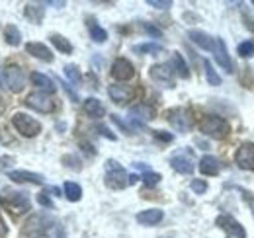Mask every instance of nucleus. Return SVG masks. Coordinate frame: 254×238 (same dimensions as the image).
Masks as SVG:
<instances>
[{
    "mask_svg": "<svg viewBox=\"0 0 254 238\" xmlns=\"http://www.w3.org/2000/svg\"><path fill=\"white\" fill-rule=\"evenodd\" d=\"M108 94L112 98V102L116 104H127L135 98V88L133 86H124V84H112L108 88Z\"/></svg>",
    "mask_w": 254,
    "mask_h": 238,
    "instance_id": "nucleus-12",
    "label": "nucleus"
},
{
    "mask_svg": "<svg viewBox=\"0 0 254 238\" xmlns=\"http://www.w3.org/2000/svg\"><path fill=\"white\" fill-rule=\"evenodd\" d=\"M6 205H12L14 213H26L30 211V199H28V193H8L6 197Z\"/></svg>",
    "mask_w": 254,
    "mask_h": 238,
    "instance_id": "nucleus-19",
    "label": "nucleus"
},
{
    "mask_svg": "<svg viewBox=\"0 0 254 238\" xmlns=\"http://www.w3.org/2000/svg\"><path fill=\"white\" fill-rule=\"evenodd\" d=\"M162 219H164V213H162L160 209H145V211L137 213V223L143 225V227L159 225Z\"/></svg>",
    "mask_w": 254,
    "mask_h": 238,
    "instance_id": "nucleus-17",
    "label": "nucleus"
},
{
    "mask_svg": "<svg viewBox=\"0 0 254 238\" xmlns=\"http://www.w3.org/2000/svg\"><path fill=\"white\" fill-rule=\"evenodd\" d=\"M84 112H86L90 118L100 119V118H104L106 108L102 106L100 100H96V98H86V100H84Z\"/></svg>",
    "mask_w": 254,
    "mask_h": 238,
    "instance_id": "nucleus-23",
    "label": "nucleus"
},
{
    "mask_svg": "<svg viewBox=\"0 0 254 238\" xmlns=\"http://www.w3.org/2000/svg\"><path fill=\"white\" fill-rule=\"evenodd\" d=\"M61 86H64V90H66V94H68V96L72 98V102H78V96H76V92H72L68 84H64V82H61Z\"/></svg>",
    "mask_w": 254,
    "mask_h": 238,
    "instance_id": "nucleus-43",
    "label": "nucleus"
},
{
    "mask_svg": "<svg viewBox=\"0 0 254 238\" xmlns=\"http://www.w3.org/2000/svg\"><path fill=\"white\" fill-rule=\"evenodd\" d=\"M64 76H66L72 84H80V80H82L80 70H78L76 64H66V66H64Z\"/></svg>",
    "mask_w": 254,
    "mask_h": 238,
    "instance_id": "nucleus-31",
    "label": "nucleus"
},
{
    "mask_svg": "<svg viewBox=\"0 0 254 238\" xmlns=\"http://www.w3.org/2000/svg\"><path fill=\"white\" fill-rule=\"evenodd\" d=\"M63 162H64V166H68V168H72V170H80V168H82V166H80V160L74 158V156H63Z\"/></svg>",
    "mask_w": 254,
    "mask_h": 238,
    "instance_id": "nucleus-39",
    "label": "nucleus"
},
{
    "mask_svg": "<svg viewBox=\"0 0 254 238\" xmlns=\"http://www.w3.org/2000/svg\"><path fill=\"white\" fill-rule=\"evenodd\" d=\"M24 14H26V18L30 22H33V24H39L43 20V8H37V6H32V4H28L24 8Z\"/></svg>",
    "mask_w": 254,
    "mask_h": 238,
    "instance_id": "nucleus-30",
    "label": "nucleus"
},
{
    "mask_svg": "<svg viewBox=\"0 0 254 238\" xmlns=\"http://www.w3.org/2000/svg\"><path fill=\"white\" fill-rule=\"evenodd\" d=\"M139 176H135V174H131V176H129V178H127V183H137V181H139Z\"/></svg>",
    "mask_w": 254,
    "mask_h": 238,
    "instance_id": "nucleus-45",
    "label": "nucleus"
},
{
    "mask_svg": "<svg viewBox=\"0 0 254 238\" xmlns=\"http://www.w3.org/2000/svg\"><path fill=\"white\" fill-rule=\"evenodd\" d=\"M37 203H39V205H43V207H47V209H51V207H53V201L49 199V195H47L45 191L37 195Z\"/></svg>",
    "mask_w": 254,
    "mask_h": 238,
    "instance_id": "nucleus-40",
    "label": "nucleus"
},
{
    "mask_svg": "<svg viewBox=\"0 0 254 238\" xmlns=\"http://www.w3.org/2000/svg\"><path fill=\"white\" fill-rule=\"evenodd\" d=\"M141 179H143V183H145L147 187H155L160 179H162V176L157 174V172H145V174L141 176Z\"/></svg>",
    "mask_w": 254,
    "mask_h": 238,
    "instance_id": "nucleus-34",
    "label": "nucleus"
},
{
    "mask_svg": "<svg viewBox=\"0 0 254 238\" xmlns=\"http://www.w3.org/2000/svg\"><path fill=\"white\" fill-rule=\"evenodd\" d=\"M110 118H112V121H114V123H116V125H118L126 135H131V129L127 127V123H124V121L120 119V116H110Z\"/></svg>",
    "mask_w": 254,
    "mask_h": 238,
    "instance_id": "nucleus-42",
    "label": "nucleus"
},
{
    "mask_svg": "<svg viewBox=\"0 0 254 238\" xmlns=\"http://www.w3.org/2000/svg\"><path fill=\"white\" fill-rule=\"evenodd\" d=\"M64 195H66L68 201H80V197H82V187H80L78 183H74V181H66V183H64Z\"/></svg>",
    "mask_w": 254,
    "mask_h": 238,
    "instance_id": "nucleus-27",
    "label": "nucleus"
},
{
    "mask_svg": "<svg viewBox=\"0 0 254 238\" xmlns=\"http://www.w3.org/2000/svg\"><path fill=\"white\" fill-rule=\"evenodd\" d=\"M47 191H51V193H55V195H59V193H61V191H59V187H49Z\"/></svg>",
    "mask_w": 254,
    "mask_h": 238,
    "instance_id": "nucleus-47",
    "label": "nucleus"
},
{
    "mask_svg": "<svg viewBox=\"0 0 254 238\" xmlns=\"http://www.w3.org/2000/svg\"><path fill=\"white\" fill-rule=\"evenodd\" d=\"M127 172L124 170V166L116 160H108L106 162V185L110 189H124L127 187Z\"/></svg>",
    "mask_w": 254,
    "mask_h": 238,
    "instance_id": "nucleus-2",
    "label": "nucleus"
},
{
    "mask_svg": "<svg viewBox=\"0 0 254 238\" xmlns=\"http://www.w3.org/2000/svg\"><path fill=\"white\" fill-rule=\"evenodd\" d=\"M170 166H172L176 172H180V174H191L193 168H195L191 156H186V154H176V156H172V158H170Z\"/></svg>",
    "mask_w": 254,
    "mask_h": 238,
    "instance_id": "nucleus-20",
    "label": "nucleus"
},
{
    "mask_svg": "<svg viewBox=\"0 0 254 238\" xmlns=\"http://www.w3.org/2000/svg\"><path fill=\"white\" fill-rule=\"evenodd\" d=\"M147 4L153 8H159V10H166L172 6V0H147Z\"/></svg>",
    "mask_w": 254,
    "mask_h": 238,
    "instance_id": "nucleus-37",
    "label": "nucleus"
},
{
    "mask_svg": "<svg viewBox=\"0 0 254 238\" xmlns=\"http://www.w3.org/2000/svg\"><path fill=\"white\" fill-rule=\"evenodd\" d=\"M12 125L16 127V131H18L20 135H24V137H28V139L39 135V131H41L39 121H35V119L30 118L28 114H22V112H20V114H14Z\"/></svg>",
    "mask_w": 254,
    "mask_h": 238,
    "instance_id": "nucleus-4",
    "label": "nucleus"
},
{
    "mask_svg": "<svg viewBox=\"0 0 254 238\" xmlns=\"http://www.w3.org/2000/svg\"><path fill=\"white\" fill-rule=\"evenodd\" d=\"M203 66H205V76H207V82L211 86H219L221 84V76L217 74V70L213 68V64L209 60H203Z\"/></svg>",
    "mask_w": 254,
    "mask_h": 238,
    "instance_id": "nucleus-29",
    "label": "nucleus"
},
{
    "mask_svg": "<svg viewBox=\"0 0 254 238\" xmlns=\"http://www.w3.org/2000/svg\"><path fill=\"white\" fill-rule=\"evenodd\" d=\"M219 170H221V166H219V160L215 156L207 154V156H203L199 160V172L201 174H205V176H217Z\"/></svg>",
    "mask_w": 254,
    "mask_h": 238,
    "instance_id": "nucleus-21",
    "label": "nucleus"
},
{
    "mask_svg": "<svg viewBox=\"0 0 254 238\" xmlns=\"http://www.w3.org/2000/svg\"><path fill=\"white\" fill-rule=\"evenodd\" d=\"M190 187H191V191H195L197 195H201V193L207 191V181H205V179H191Z\"/></svg>",
    "mask_w": 254,
    "mask_h": 238,
    "instance_id": "nucleus-35",
    "label": "nucleus"
},
{
    "mask_svg": "<svg viewBox=\"0 0 254 238\" xmlns=\"http://www.w3.org/2000/svg\"><path fill=\"white\" fill-rule=\"evenodd\" d=\"M217 227H221L223 231L227 233V238H247V231H245V227L237 221V219H233L231 215H221V217H217Z\"/></svg>",
    "mask_w": 254,
    "mask_h": 238,
    "instance_id": "nucleus-7",
    "label": "nucleus"
},
{
    "mask_svg": "<svg viewBox=\"0 0 254 238\" xmlns=\"http://www.w3.org/2000/svg\"><path fill=\"white\" fill-rule=\"evenodd\" d=\"M188 37L191 39V43H195L203 51H213V47H215V37H211L209 33H205L201 30H190Z\"/></svg>",
    "mask_w": 254,
    "mask_h": 238,
    "instance_id": "nucleus-14",
    "label": "nucleus"
},
{
    "mask_svg": "<svg viewBox=\"0 0 254 238\" xmlns=\"http://www.w3.org/2000/svg\"><path fill=\"white\" fill-rule=\"evenodd\" d=\"M26 106H30L32 110L39 112V114H51L55 112V102L43 94V92H32L26 96Z\"/></svg>",
    "mask_w": 254,
    "mask_h": 238,
    "instance_id": "nucleus-6",
    "label": "nucleus"
},
{
    "mask_svg": "<svg viewBox=\"0 0 254 238\" xmlns=\"http://www.w3.org/2000/svg\"><path fill=\"white\" fill-rule=\"evenodd\" d=\"M26 51H28V55H32L35 59L45 60V62H53V53H51V49L45 47L43 43L30 41V43H26Z\"/></svg>",
    "mask_w": 254,
    "mask_h": 238,
    "instance_id": "nucleus-16",
    "label": "nucleus"
},
{
    "mask_svg": "<svg viewBox=\"0 0 254 238\" xmlns=\"http://www.w3.org/2000/svg\"><path fill=\"white\" fill-rule=\"evenodd\" d=\"M253 4H254V2H253Z\"/></svg>",
    "mask_w": 254,
    "mask_h": 238,
    "instance_id": "nucleus-49",
    "label": "nucleus"
},
{
    "mask_svg": "<svg viewBox=\"0 0 254 238\" xmlns=\"http://www.w3.org/2000/svg\"><path fill=\"white\" fill-rule=\"evenodd\" d=\"M235 162L241 170H254V143H243L235 154Z\"/></svg>",
    "mask_w": 254,
    "mask_h": 238,
    "instance_id": "nucleus-9",
    "label": "nucleus"
},
{
    "mask_svg": "<svg viewBox=\"0 0 254 238\" xmlns=\"http://www.w3.org/2000/svg\"><path fill=\"white\" fill-rule=\"evenodd\" d=\"M32 82H33V86H37V88H39V92H43V94H47V96H49V94H53V92L57 90L55 82H53L49 76L41 74V72H33Z\"/></svg>",
    "mask_w": 254,
    "mask_h": 238,
    "instance_id": "nucleus-22",
    "label": "nucleus"
},
{
    "mask_svg": "<svg viewBox=\"0 0 254 238\" xmlns=\"http://www.w3.org/2000/svg\"><path fill=\"white\" fill-rule=\"evenodd\" d=\"M112 76H114L116 80H120V82L131 80V78L135 76V66L127 59L120 57V59L114 60V64H112Z\"/></svg>",
    "mask_w": 254,
    "mask_h": 238,
    "instance_id": "nucleus-10",
    "label": "nucleus"
},
{
    "mask_svg": "<svg viewBox=\"0 0 254 238\" xmlns=\"http://www.w3.org/2000/svg\"><path fill=\"white\" fill-rule=\"evenodd\" d=\"M129 119L133 123H147V121H153L155 119V108L149 106V104H135L131 110H129Z\"/></svg>",
    "mask_w": 254,
    "mask_h": 238,
    "instance_id": "nucleus-11",
    "label": "nucleus"
},
{
    "mask_svg": "<svg viewBox=\"0 0 254 238\" xmlns=\"http://www.w3.org/2000/svg\"><path fill=\"white\" fill-rule=\"evenodd\" d=\"M213 55H215V60L217 64L225 68V72H233V62H231V57H229V51H227V45L221 37H215V47H213Z\"/></svg>",
    "mask_w": 254,
    "mask_h": 238,
    "instance_id": "nucleus-13",
    "label": "nucleus"
},
{
    "mask_svg": "<svg viewBox=\"0 0 254 238\" xmlns=\"http://www.w3.org/2000/svg\"><path fill=\"white\" fill-rule=\"evenodd\" d=\"M166 119H168V123H170L176 131H180V133L190 131L191 125H193V118H191L190 110H186V108H174V110L166 112Z\"/></svg>",
    "mask_w": 254,
    "mask_h": 238,
    "instance_id": "nucleus-5",
    "label": "nucleus"
},
{
    "mask_svg": "<svg viewBox=\"0 0 254 238\" xmlns=\"http://www.w3.org/2000/svg\"><path fill=\"white\" fill-rule=\"evenodd\" d=\"M155 139H159L160 143H172L174 141V135L172 133H166V131H153Z\"/></svg>",
    "mask_w": 254,
    "mask_h": 238,
    "instance_id": "nucleus-38",
    "label": "nucleus"
},
{
    "mask_svg": "<svg viewBox=\"0 0 254 238\" xmlns=\"http://www.w3.org/2000/svg\"><path fill=\"white\" fill-rule=\"evenodd\" d=\"M96 131H100V135H102V137H106V139H110V141H116V139H118V137H116L108 127H104V125H98V127H96Z\"/></svg>",
    "mask_w": 254,
    "mask_h": 238,
    "instance_id": "nucleus-41",
    "label": "nucleus"
},
{
    "mask_svg": "<svg viewBox=\"0 0 254 238\" xmlns=\"http://www.w3.org/2000/svg\"><path fill=\"white\" fill-rule=\"evenodd\" d=\"M0 84L4 88H8L10 92H22L24 90V84H26V74L20 66L16 64H10L4 68L2 76H0Z\"/></svg>",
    "mask_w": 254,
    "mask_h": 238,
    "instance_id": "nucleus-3",
    "label": "nucleus"
},
{
    "mask_svg": "<svg viewBox=\"0 0 254 238\" xmlns=\"http://www.w3.org/2000/svg\"><path fill=\"white\" fill-rule=\"evenodd\" d=\"M149 74L155 82L162 84L164 88H174V72L170 64H153Z\"/></svg>",
    "mask_w": 254,
    "mask_h": 238,
    "instance_id": "nucleus-8",
    "label": "nucleus"
},
{
    "mask_svg": "<svg viewBox=\"0 0 254 238\" xmlns=\"http://www.w3.org/2000/svg\"><path fill=\"white\" fill-rule=\"evenodd\" d=\"M133 51L135 53H149V55H159V53H162L164 51V47L160 45V43H141V45H135L133 47Z\"/></svg>",
    "mask_w": 254,
    "mask_h": 238,
    "instance_id": "nucleus-28",
    "label": "nucleus"
},
{
    "mask_svg": "<svg viewBox=\"0 0 254 238\" xmlns=\"http://www.w3.org/2000/svg\"><path fill=\"white\" fill-rule=\"evenodd\" d=\"M239 55L243 57V59H251L254 57V39H247V41H243L241 45H239Z\"/></svg>",
    "mask_w": 254,
    "mask_h": 238,
    "instance_id": "nucleus-32",
    "label": "nucleus"
},
{
    "mask_svg": "<svg viewBox=\"0 0 254 238\" xmlns=\"http://www.w3.org/2000/svg\"><path fill=\"white\" fill-rule=\"evenodd\" d=\"M8 179H12L16 183H35V185L43 183V176L41 174L28 172V170H12V172H8Z\"/></svg>",
    "mask_w": 254,
    "mask_h": 238,
    "instance_id": "nucleus-15",
    "label": "nucleus"
},
{
    "mask_svg": "<svg viewBox=\"0 0 254 238\" xmlns=\"http://www.w3.org/2000/svg\"><path fill=\"white\" fill-rule=\"evenodd\" d=\"M4 37H6V43L12 45V47L20 45V41H22V33H20V30H18L14 24H8V26L4 28Z\"/></svg>",
    "mask_w": 254,
    "mask_h": 238,
    "instance_id": "nucleus-26",
    "label": "nucleus"
},
{
    "mask_svg": "<svg viewBox=\"0 0 254 238\" xmlns=\"http://www.w3.org/2000/svg\"><path fill=\"white\" fill-rule=\"evenodd\" d=\"M172 62H174V68H176L178 76L188 80V78H190V68H188V64H186L184 57H182L178 51H174V53H172Z\"/></svg>",
    "mask_w": 254,
    "mask_h": 238,
    "instance_id": "nucleus-24",
    "label": "nucleus"
},
{
    "mask_svg": "<svg viewBox=\"0 0 254 238\" xmlns=\"http://www.w3.org/2000/svg\"><path fill=\"white\" fill-rule=\"evenodd\" d=\"M51 225H53V219H49L45 215H33L32 219L26 223V229H24L22 235H32V233H37V231H45Z\"/></svg>",
    "mask_w": 254,
    "mask_h": 238,
    "instance_id": "nucleus-18",
    "label": "nucleus"
},
{
    "mask_svg": "<svg viewBox=\"0 0 254 238\" xmlns=\"http://www.w3.org/2000/svg\"><path fill=\"white\" fill-rule=\"evenodd\" d=\"M6 237H8V227H6V223L0 217V238H6Z\"/></svg>",
    "mask_w": 254,
    "mask_h": 238,
    "instance_id": "nucleus-44",
    "label": "nucleus"
},
{
    "mask_svg": "<svg viewBox=\"0 0 254 238\" xmlns=\"http://www.w3.org/2000/svg\"><path fill=\"white\" fill-rule=\"evenodd\" d=\"M247 199H249V203H251V209H253V215H254V197H253V193H247Z\"/></svg>",
    "mask_w": 254,
    "mask_h": 238,
    "instance_id": "nucleus-46",
    "label": "nucleus"
},
{
    "mask_svg": "<svg viewBox=\"0 0 254 238\" xmlns=\"http://www.w3.org/2000/svg\"><path fill=\"white\" fill-rule=\"evenodd\" d=\"M199 131L211 139H225L231 133V125L219 116H205L199 121Z\"/></svg>",
    "mask_w": 254,
    "mask_h": 238,
    "instance_id": "nucleus-1",
    "label": "nucleus"
},
{
    "mask_svg": "<svg viewBox=\"0 0 254 238\" xmlns=\"http://www.w3.org/2000/svg\"><path fill=\"white\" fill-rule=\"evenodd\" d=\"M141 28H143V31H145V33H149L151 37H157V39H160V37H162V31H160L157 26H153V24H141Z\"/></svg>",
    "mask_w": 254,
    "mask_h": 238,
    "instance_id": "nucleus-36",
    "label": "nucleus"
},
{
    "mask_svg": "<svg viewBox=\"0 0 254 238\" xmlns=\"http://www.w3.org/2000/svg\"><path fill=\"white\" fill-rule=\"evenodd\" d=\"M90 37L96 43H104L108 39V31L104 30V28H100L98 24H90Z\"/></svg>",
    "mask_w": 254,
    "mask_h": 238,
    "instance_id": "nucleus-33",
    "label": "nucleus"
},
{
    "mask_svg": "<svg viewBox=\"0 0 254 238\" xmlns=\"http://www.w3.org/2000/svg\"><path fill=\"white\" fill-rule=\"evenodd\" d=\"M51 43L55 45L57 51H61V53H64V55H70V53H72V45H70V41H68L66 37H63L61 33H53V35H51Z\"/></svg>",
    "mask_w": 254,
    "mask_h": 238,
    "instance_id": "nucleus-25",
    "label": "nucleus"
},
{
    "mask_svg": "<svg viewBox=\"0 0 254 238\" xmlns=\"http://www.w3.org/2000/svg\"><path fill=\"white\" fill-rule=\"evenodd\" d=\"M47 4H51V6H64V2H53V0H49Z\"/></svg>",
    "mask_w": 254,
    "mask_h": 238,
    "instance_id": "nucleus-48",
    "label": "nucleus"
}]
</instances>
